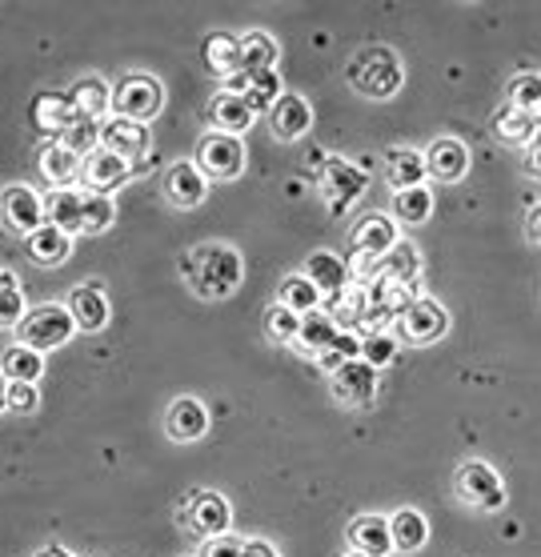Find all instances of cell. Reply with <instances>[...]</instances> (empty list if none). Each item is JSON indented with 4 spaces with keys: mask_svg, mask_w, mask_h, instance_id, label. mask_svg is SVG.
<instances>
[{
    "mask_svg": "<svg viewBox=\"0 0 541 557\" xmlns=\"http://www.w3.org/2000/svg\"><path fill=\"white\" fill-rule=\"evenodd\" d=\"M181 273L193 285V293H201V297H229L241 285V277H245V265H241V253L233 245L213 242L193 249L181 261Z\"/></svg>",
    "mask_w": 541,
    "mask_h": 557,
    "instance_id": "6da1fadb",
    "label": "cell"
},
{
    "mask_svg": "<svg viewBox=\"0 0 541 557\" xmlns=\"http://www.w3.org/2000/svg\"><path fill=\"white\" fill-rule=\"evenodd\" d=\"M349 85L357 92H366L369 101H385L405 85V69L397 61V52L385 45H369L349 61Z\"/></svg>",
    "mask_w": 541,
    "mask_h": 557,
    "instance_id": "7a4b0ae2",
    "label": "cell"
},
{
    "mask_svg": "<svg viewBox=\"0 0 541 557\" xmlns=\"http://www.w3.org/2000/svg\"><path fill=\"white\" fill-rule=\"evenodd\" d=\"M76 333V321L64 305H33L25 321L16 325V345H28L37 354H49L57 345H64Z\"/></svg>",
    "mask_w": 541,
    "mask_h": 557,
    "instance_id": "3957f363",
    "label": "cell"
},
{
    "mask_svg": "<svg viewBox=\"0 0 541 557\" xmlns=\"http://www.w3.org/2000/svg\"><path fill=\"white\" fill-rule=\"evenodd\" d=\"M457 497L466 506L481 509V513H497L505 506V485L497 478V469L485 461H466L457 469Z\"/></svg>",
    "mask_w": 541,
    "mask_h": 557,
    "instance_id": "277c9868",
    "label": "cell"
},
{
    "mask_svg": "<svg viewBox=\"0 0 541 557\" xmlns=\"http://www.w3.org/2000/svg\"><path fill=\"white\" fill-rule=\"evenodd\" d=\"M369 185V173L361 165H353L345 157H325V169H321V197L333 213H345Z\"/></svg>",
    "mask_w": 541,
    "mask_h": 557,
    "instance_id": "5b68a950",
    "label": "cell"
},
{
    "mask_svg": "<svg viewBox=\"0 0 541 557\" xmlns=\"http://www.w3.org/2000/svg\"><path fill=\"white\" fill-rule=\"evenodd\" d=\"M161 104H164V89H161V81H152L149 73H133L125 76L121 85L113 89V109L116 116H128V121H149V116L161 113Z\"/></svg>",
    "mask_w": 541,
    "mask_h": 557,
    "instance_id": "8992f818",
    "label": "cell"
},
{
    "mask_svg": "<svg viewBox=\"0 0 541 557\" xmlns=\"http://www.w3.org/2000/svg\"><path fill=\"white\" fill-rule=\"evenodd\" d=\"M197 169L205 177H237L245 169V145L241 137H229V133H205L201 145H197Z\"/></svg>",
    "mask_w": 541,
    "mask_h": 557,
    "instance_id": "52a82bcc",
    "label": "cell"
},
{
    "mask_svg": "<svg viewBox=\"0 0 541 557\" xmlns=\"http://www.w3.org/2000/svg\"><path fill=\"white\" fill-rule=\"evenodd\" d=\"M402 337L414 345H433L445 337V330H450V313L441 309L433 297H414V305L402 313Z\"/></svg>",
    "mask_w": 541,
    "mask_h": 557,
    "instance_id": "ba28073f",
    "label": "cell"
},
{
    "mask_svg": "<svg viewBox=\"0 0 541 557\" xmlns=\"http://www.w3.org/2000/svg\"><path fill=\"white\" fill-rule=\"evenodd\" d=\"M225 92L245 97L253 113H269V109L285 97V85H281L278 69H265V73H245V69H241V73L225 76Z\"/></svg>",
    "mask_w": 541,
    "mask_h": 557,
    "instance_id": "9c48e42d",
    "label": "cell"
},
{
    "mask_svg": "<svg viewBox=\"0 0 541 557\" xmlns=\"http://www.w3.org/2000/svg\"><path fill=\"white\" fill-rule=\"evenodd\" d=\"M381 369H373L369 361H345V366L333 373V393H337V401H345V406H369L373 397H378V377Z\"/></svg>",
    "mask_w": 541,
    "mask_h": 557,
    "instance_id": "30bf717a",
    "label": "cell"
},
{
    "mask_svg": "<svg viewBox=\"0 0 541 557\" xmlns=\"http://www.w3.org/2000/svg\"><path fill=\"white\" fill-rule=\"evenodd\" d=\"M81 177H85L88 193H104V197H109V193L121 189V185L133 177V165L121 161V157L109 149H93L85 161H81Z\"/></svg>",
    "mask_w": 541,
    "mask_h": 557,
    "instance_id": "8fae6325",
    "label": "cell"
},
{
    "mask_svg": "<svg viewBox=\"0 0 541 557\" xmlns=\"http://www.w3.org/2000/svg\"><path fill=\"white\" fill-rule=\"evenodd\" d=\"M101 149L116 152L121 161H140L145 152H149V128L140 125V121H128V116H113V121H104L101 125Z\"/></svg>",
    "mask_w": 541,
    "mask_h": 557,
    "instance_id": "7c38bea8",
    "label": "cell"
},
{
    "mask_svg": "<svg viewBox=\"0 0 541 557\" xmlns=\"http://www.w3.org/2000/svg\"><path fill=\"white\" fill-rule=\"evenodd\" d=\"M209 193V177H205L197 161H176L164 173V197L176 205V209H197Z\"/></svg>",
    "mask_w": 541,
    "mask_h": 557,
    "instance_id": "4fadbf2b",
    "label": "cell"
},
{
    "mask_svg": "<svg viewBox=\"0 0 541 557\" xmlns=\"http://www.w3.org/2000/svg\"><path fill=\"white\" fill-rule=\"evenodd\" d=\"M0 213H4V221H9L16 233H25V237L45 225V201H40L28 185H9L4 197H0Z\"/></svg>",
    "mask_w": 541,
    "mask_h": 557,
    "instance_id": "5bb4252c",
    "label": "cell"
},
{
    "mask_svg": "<svg viewBox=\"0 0 541 557\" xmlns=\"http://www.w3.org/2000/svg\"><path fill=\"white\" fill-rule=\"evenodd\" d=\"M305 277L313 281L317 293L329 297V301H337L341 293L349 289V265H345L337 253H329V249H317V253L305 261Z\"/></svg>",
    "mask_w": 541,
    "mask_h": 557,
    "instance_id": "9a60e30c",
    "label": "cell"
},
{
    "mask_svg": "<svg viewBox=\"0 0 541 557\" xmlns=\"http://www.w3.org/2000/svg\"><path fill=\"white\" fill-rule=\"evenodd\" d=\"M269 125H273V137L278 140H297L309 133V125H313V109H309L305 97L285 92V97L269 109Z\"/></svg>",
    "mask_w": 541,
    "mask_h": 557,
    "instance_id": "2e32d148",
    "label": "cell"
},
{
    "mask_svg": "<svg viewBox=\"0 0 541 557\" xmlns=\"http://www.w3.org/2000/svg\"><path fill=\"white\" fill-rule=\"evenodd\" d=\"M393 245H397V225L390 216H366L353 233V253L361 261H378L381 265V257L390 253Z\"/></svg>",
    "mask_w": 541,
    "mask_h": 557,
    "instance_id": "e0dca14e",
    "label": "cell"
},
{
    "mask_svg": "<svg viewBox=\"0 0 541 557\" xmlns=\"http://www.w3.org/2000/svg\"><path fill=\"white\" fill-rule=\"evenodd\" d=\"M426 169H429V177H438V181H462L466 177V169H469L466 140L438 137L426 152Z\"/></svg>",
    "mask_w": 541,
    "mask_h": 557,
    "instance_id": "ac0fdd59",
    "label": "cell"
},
{
    "mask_svg": "<svg viewBox=\"0 0 541 557\" xmlns=\"http://www.w3.org/2000/svg\"><path fill=\"white\" fill-rule=\"evenodd\" d=\"M69 313H73L76 330L85 333H97L109 325V301H104V293L97 281H85V285H76L73 297H69Z\"/></svg>",
    "mask_w": 541,
    "mask_h": 557,
    "instance_id": "d6986e66",
    "label": "cell"
},
{
    "mask_svg": "<svg viewBox=\"0 0 541 557\" xmlns=\"http://www.w3.org/2000/svg\"><path fill=\"white\" fill-rule=\"evenodd\" d=\"M189 521H193V530L205 533V537H221V533H229L233 509H229V502L221 494L201 490V494L189 497Z\"/></svg>",
    "mask_w": 541,
    "mask_h": 557,
    "instance_id": "ffe728a7",
    "label": "cell"
},
{
    "mask_svg": "<svg viewBox=\"0 0 541 557\" xmlns=\"http://www.w3.org/2000/svg\"><path fill=\"white\" fill-rule=\"evenodd\" d=\"M33 121H37L40 133H49V137L61 140L81 116H76L69 92H40L37 101H33Z\"/></svg>",
    "mask_w": 541,
    "mask_h": 557,
    "instance_id": "44dd1931",
    "label": "cell"
},
{
    "mask_svg": "<svg viewBox=\"0 0 541 557\" xmlns=\"http://www.w3.org/2000/svg\"><path fill=\"white\" fill-rule=\"evenodd\" d=\"M164 425H169V437H173V442H197V437H205V430H209V409H205L197 397H176L173 406H169Z\"/></svg>",
    "mask_w": 541,
    "mask_h": 557,
    "instance_id": "7402d4cb",
    "label": "cell"
},
{
    "mask_svg": "<svg viewBox=\"0 0 541 557\" xmlns=\"http://www.w3.org/2000/svg\"><path fill=\"white\" fill-rule=\"evenodd\" d=\"M209 121H213V133H229V137H241L245 128L257 121V113L249 109V101L245 97H237V92H217L213 104H209Z\"/></svg>",
    "mask_w": 541,
    "mask_h": 557,
    "instance_id": "603a6c76",
    "label": "cell"
},
{
    "mask_svg": "<svg viewBox=\"0 0 541 557\" xmlns=\"http://www.w3.org/2000/svg\"><path fill=\"white\" fill-rule=\"evenodd\" d=\"M426 177H429L426 152H417V149H390L385 152V181H390L397 193L421 189Z\"/></svg>",
    "mask_w": 541,
    "mask_h": 557,
    "instance_id": "cb8c5ba5",
    "label": "cell"
},
{
    "mask_svg": "<svg viewBox=\"0 0 541 557\" xmlns=\"http://www.w3.org/2000/svg\"><path fill=\"white\" fill-rule=\"evenodd\" d=\"M45 213H49V225L64 228L69 237L85 233V193L73 189V185H64V189L49 193V205H45Z\"/></svg>",
    "mask_w": 541,
    "mask_h": 557,
    "instance_id": "d4e9b609",
    "label": "cell"
},
{
    "mask_svg": "<svg viewBox=\"0 0 541 557\" xmlns=\"http://www.w3.org/2000/svg\"><path fill=\"white\" fill-rule=\"evenodd\" d=\"M349 542L357 554L366 557H390L393 554V537H390V521L378 518V513H361V518L349 525Z\"/></svg>",
    "mask_w": 541,
    "mask_h": 557,
    "instance_id": "484cf974",
    "label": "cell"
},
{
    "mask_svg": "<svg viewBox=\"0 0 541 557\" xmlns=\"http://www.w3.org/2000/svg\"><path fill=\"white\" fill-rule=\"evenodd\" d=\"M69 101H73L81 121H101L113 109V89L104 85L101 76H81L73 89H69Z\"/></svg>",
    "mask_w": 541,
    "mask_h": 557,
    "instance_id": "4316f807",
    "label": "cell"
},
{
    "mask_svg": "<svg viewBox=\"0 0 541 557\" xmlns=\"http://www.w3.org/2000/svg\"><path fill=\"white\" fill-rule=\"evenodd\" d=\"M337 333H341V321L333 313H305L302 317V333H297V349H302L305 357H321L329 349V345L337 342Z\"/></svg>",
    "mask_w": 541,
    "mask_h": 557,
    "instance_id": "83f0119b",
    "label": "cell"
},
{
    "mask_svg": "<svg viewBox=\"0 0 541 557\" xmlns=\"http://www.w3.org/2000/svg\"><path fill=\"white\" fill-rule=\"evenodd\" d=\"M390 537H393V549H402V554H417L421 545L429 542V521L426 513H417V509H397L390 518Z\"/></svg>",
    "mask_w": 541,
    "mask_h": 557,
    "instance_id": "f1b7e54d",
    "label": "cell"
},
{
    "mask_svg": "<svg viewBox=\"0 0 541 557\" xmlns=\"http://www.w3.org/2000/svg\"><path fill=\"white\" fill-rule=\"evenodd\" d=\"M73 253V237L57 225H40L37 233H28V257L37 265H61L64 257Z\"/></svg>",
    "mask_w": 541,
    "mask_h": 557,
    "instance_id": "f546056e",
    "label": "cell"
},
{
    "mask_svg": "<svg viewBox=\"0 0 541 557\" xmlns=\"http://www.w3.org/2000/svg\"><path fill=\"white\" fill-rule=\"evenodd\" d=\"M201 57L209 64V73L217 76L241 73V37H233V33H209L201 45Z\"/></svg>",
    "mask_w": 541,
    "mask_h": 557,
    "instance_id": "4dcf8cb0",
    "label": "cell"
},
{
    "mask_svg": "<svg viewBox=\"0 0 541 557\" xmlns=\"http://www.w3.org/2000/svg\"><path fill=\"white\" fill-rule=\"evenodd\" d=\"M81 161H85V157H76L64 140H49V145L40 149V173H45V181H52L57 189H64V185L81 173Z\"/></svg>",
    "mask_w": 541,
    "mask_h": 557,
    "instance_id": "1f68e13d",
    "label": "cell"
},
{
    "mask_svg": "<svg viewBox=\"0 0 541 557\" xmlns=\"http://www.w3.org/2000/svg\"><path fill=\"white\" fill-rule=\"evenodd\" d=\"M538 113H526V109H514V104H505L502 113L493 116V133H497V140H505V145H529V140L538 137Z\"/></svg>",
    "mask_w": 541,
    "mask_h": 557,
    "instance_id": "d6a6232c",
    "label": "cell"
},
{
    "mask_svg": "<svg viewBox=\"0 0 541 557\" xmlns=\"http://www.w3.org/2000/svg\"><path fill=\"white\" fill-rule=\"evenodd\" d=\"M417 273H421V257H417V249L409 242L393 245L390 253L381 257V265H378V277L397 281V285H414Z\"/></svg>",
    "mask_w": 541,
    "mask_h": 557,
    "instance_id": "836d02e7",
    "label": "cell"
},
{
    "mask_svg": "<svg viewBox=\"0 0 541 557\" xmlns=\"http://www.w3.org/2000/svg\"><path fill=\"white\" fill-rule=\"evenodd\" d=\"M0 373L9 381L37 385V377L45 373V354L28 349V345H9V349H4V361H0Z\"/></svg>",
    "mask_w": 541,
    "mask_h": 557,
    "instance_id": "e575fe53",
    "label": "cell"
},
{
    "mask_svg": "<svg viewBox=\"0 0 541 557\" xmlns=\"http://www.w3.org/2000/svg\"><path fill=\"white\" fill-rule=\"evenodd\" d=\"M278 64V40L269 33H245L241 37V69L245 73H265Z\"/></svg>",
    "mask_w": 541,
    "mask_h": 557,
    "instance_id": "d590c367",
    "label": "cell"
},
{
    "mask_svg": "<svg viewBox=\"0 0 541 557\" xmlns=\"http://www.w3.org/2000/svg\"><path fill=\"white\" fill-rule=\"evenodd\" d=\"M285 309H293L297 317L305 313H317V305H321V293H317V285L305 273H297V277H285L281 281V301Z\"/></svg>",
    "mask_w": 541,
    "mask_h": 557,
    "instance_id": "8d00e7d4",
    "label": "cell"
},
{
    "mask_svg": "<svg viewBox=\"0 0 541 557\" xmlns=\"http://www.w3.org/2000/svg\"><path fill=\"white\" fill-rule=\"evenodd\" d=\"M429 213H433V193L421 185V189H405L393 197V216L402 225H426Z\"/></svg>",
    "mask_w": 541,
    "mask_h": 557,
    "instance_id": "74e56055",
    "label": "cell"
},
{
    "mask_svg": "<svg viewBox=\"0 0 541 557\" xmlns=\"http://www.w3.org/2000/svg\"><path fill=\"white\" fill-rule=\"evenodd\" d=\"M357 357H361V333L341 330L337 342L329 345V349L321 357H317V361H321V369H325L329 377H333V373H337V369L345 366V361H357Z\"/></svg>",
    "mask_w": 541,
    "mask_h": 557,
    "instance_id": "f35d334b",
    "label": "cell"
},
{
    "mask_svg": "<svg viewBox=\"0 0 541 557\" xmlns=\"http://www.w3.org/2000/svg\"><path fill=\"white\" fill-rule=\"evenodd\" d=\"M25 297H21V285H16V277L9 273V277L0 281V325H21L25 321Z\"/></svg>",
    "mask_w": 541,
    "mask_h": 557,
    "instance_id": "ab89813d",
    "label": "cell"
},
{
    "mask_svg": "<svg viewBox=\"0 0 541 557\" xmlns=\"http://www.w3.org/2000/svg\"><path fill=\"white\" fill-rule=\"evenodd\" d=\"M509 104H514V109H526V113L541 109V76L517 73L514 81H509Z\"/></svg>",
    "mask_w": 541,
    "mask_h": 557,
    "instance_id": "60d3db41",
    "label": "cell"
},
{
    "mask_svg": "<svg viewBox=\"0 0 541 557\" xmlns=\"http://www.w3.org/2000/svg\"><path fill=\"white\" fill-rule=\"evenodd\" d=\"M265 325H269V337L281 345L297 342V333H302V317L293 313V309H285V305H273L269 313H265Z\"/></svg>",
    "mask_w": 541,
    "mask_h": 557,
    "instance_id": "b9f144b4",
    "label": "cell"
},
{
    "mask_svg": "<svg viewBox=\"0 0 541 557\" xmlns=\"http://www.w3.org/2000/svg\"><path fill=\"white\" fill-rule=\"evenodd\" d=\"M113 216H116L113 197H104V193H85V233H104V228L113 225Z\"/></svg>",
    "mask_w": 541,
    "mask_h": 557,
    "instance_id": "7bdbcfd3",
    "label": "cell"
},
{
    "mask_svg": "<svg viewBox=\"0 0 541 557\" xmlns=\"http://www.w3.org/2000/svg\"><path fill=\"white\" fill-rule=\"evenodd\" d=\"M393 357H397V342H393L385 330H381V333H366V337H361V361H369L373 369H385Z\"/></svg>",
    "mask_w": 541,
    "mask_h": 557,
    "instance_id": "ee69618b",
    "label": "cell"
},
{
    "mask_svg": "<svg viewBox=\"0 0 541 557\" xmlns=\"http://www.w3.org/2000/svg\"><path fill=\"white\" fill-rule=\"evenodd\" d=\"M40 401L37 385H25V381H9V409L13 413H33Z\"/></svg>",
    "mask_w": 541,
    "mask_h": 557,
    "instance_id": "f6af8a7d",
    "label": "cell"
},
{
    "mask_svg": "<svg viewBox=\"0 0 541 557\" xmlns=\"http://www.w3.org/2000/svg\"><path fill=\"white\" fill-rule=\"evenodd\" d=\"M241 554H245V542L233 537V533H221V537L205 542V557H241Z\"/></svg>",
    "mask_w": 541,
    "mask_h": 557,
    "instance_id": "bcb514c9",
    "label": "cell"
},
{
    "mask_svg": "<svg viewBox=\"0 0 541 557\" xmlns=\"http://www.w3.org/2000/svg\"><path fill=\"white\" fill-rule=\"evenodd\" d=\"M526 169L533 177H541V128H538V137L526 145Z\"/></svg>",
    "mask_w": 541,
    "mask_h": 557,
    "instance_id": "7dc6e473",
    "label": "cell"
},
{
    "mask_svg": "<svg viewBox=\"0 0 541 557\" xmlns=\"http://www.w3.org/2000/svg\"><path fill=\"white\" fill-rule=\"evenodd\" d=\"M526 233H529V242H538L541 245V201L529 209V216H526Z\"/></svg>",
    "mask_w": 541,
    "mask_h": 557,
    "instance_id": "c3c4849f",
    "label": "cell"
},
{
    "mask_svg": "<svg viewBox=\"0 0 541 557\" xmlns=\"http://www.w3.org/2000/svg\"><path fill=\"white\" fill-rule=\"evenodd\" d=\"M241 557H281V554L269 542H261V537H257V542H245V554H241Z\"/></svg>",
    "mask_w": 541,
    "mask_h": 557,
    "instance_id": "681fc988",
    "label": "cell"
},
{
    "mask_svg": "<svg viewBox=\"0 0 541 557\" xmlns=\"http://www.w3.org/2000/svg\"><path fill=\"white\" fill-rule=\"evenodd\" d=\"M37 557H73V554H69L64 545H45V549H40Z\"/></svg>",
    "mask_w": 541,
    "mask_h": 557,
    "instance_id": "f907efd6",
    "label": "cell"
},
{
    "mask_svg": "<svg viewBox=\"0 0 541 557\" xmlns=\"http://www.w3.org/2000/svg\"><path fill=\"white\" fill-rule=\"evenodd\" d=\"M0 409H9V377L0 373Z\"/></svg>",
    "mask_w": 541,
    "mask_h": 557,
    "instance_id": "816d5d0a",
    "label": "cell"
},
{
    "mask_svg": "<svg viewBox=\"0 0 541 557\" xmlns=\"http://www.w3.org/2000/svg\"><path fill=\"white\" fill-rule=\"evenodd\" d=\"M345 557H366V554H357V549H349V554H345Z\"/></svg>",
    "mask_w": 541,
    "mask_h": 557,
    "instance_id": "f5cc1de1",
    "label": "cell"
}]
</instances>
